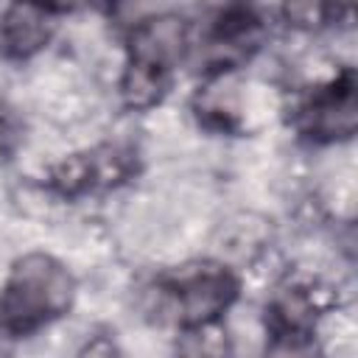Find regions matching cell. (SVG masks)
I'll return each instance as SVG.
<instances>
[{
	"mask_svg": "<svg viewBox=\"0 0 358 358\" xmlns=\"http://www.w3.org/2000/svg\"><path fill=\"white\" fill-rule=\"evenodd\" d=\"M296 129L313 143H336L350 140L355 134L358 101L352 70H341L333 81H327L299 106Z\"/></svg>",
	"mask_w": 358,
	"mask_h": 358,
	"instance_id": "cell-3",
	"label": "cell"
},
{
	"mask_svg": "<svg viewBox=\"0 0 358 358\" xmlns=\"http://www.w3.org/2000/svg\"><path fill=\"white\" fill-rule=\"evenodd\" d=\"M53 36L50 8L34 0H14L0 17V53L11 62L36 56Z\"/></svg>",
	"mask_w": 358,
	"mask_h": 358,
	"instance_id": "cell-7",
	"label": "cell"
},
{
	"mask_svg": "<svg viewBox=\"0 0 358 358\" xmlns=\"http://www.w3.org/2000/svg\"><path fill=\"white\" fill-rule=\"evenodd\" d=\"M336 0H282V17L296 31H319L333 17Z\"/></svg>",
	"mask_w": 358,
	"mask_h": 358,
	"instance_id": "cell-9",
	"label": "cell"
},
{
	"mask_svg": "<svg viewBox=\"0 0 358 358\" xmlns=\"http://www.w3.org/2000/svg\"><path fill=\"white\" fill-rule=\"evenodd\" d=\"M187 45V25L176 14H159L143 20L129 36V64L173 73Z\"/></svg>",
	"mask_w": 358,
	"mask_h": 358,
	"instance_id": "cell-6",
	"label": "cell"
},
{
	"mask_svg": "<svg viewBox=\"0 0 358 358\" xmlns=\"http://www.w3.org/2000/svg\"><path fill=\"white\" fill-rule=\"evenodd\" d=\"M157 294L171 322L182 330H204L235 305L241 282L215 260H193L165 271L157 280Z\"/></svg>",
	"mask_w": 358,
	"mask_h": 358,
	"instance_id": "cell-2",
	"label": "cell"
},
{
	"mask_svg": "<svg viewBox=\"0 0 358 358\" xmlns=\"http://www.w3.org/2000/svg\"><path fill=\"white\" fill-rule=\"evenodd\" d=\"M263 39V20L249 3H229L213 20L207 50H210V73L235 70L243 59H249Z\"/></svg>",
	"mask_w": 358,
	"mask_h": 358,
	"instance_id": "cell-5",
	"label": "cell"
},
{
	"mask_svg": "<svg viewBox=\"0 0 358 358\" xmlns=\"http://www.w3.org/2000/svg\"><path fill=\"white\" fill-rule=\"evenodd\" d=\"M134 162L131 154L117 148V145H103L87 154H73L67 159H62L53 171H50V187L59 196L76 199L87 190L95 187H112L123 179H129Z\"/></svg>",
	"mask_w": 358,
	"mask_h": 358,
	"instance_id": "cell-4",
	"label": "cell"
},
{
	"mask_svg": "<svg viewBox=\"0 0 358 358\" xmlns=\"http://www.w3.org/2000/svg\"><path fill=\"white\" fill-rule=\"evenodd\" d=\"M76 296V280L53 255L31 252L14 260L0 291V330L8 338L31 336L62 319Z\"/></svg>",
	"mask_w": 358,
	"mask_h": 358,
	"instance_id": "cell-1",
	"label": "cell"
},
{
	"mask_svg": "<svg viewBox=\"0 0 358 358\" xmlns=\"http://www.w3.org/2000/svg\"><path fill=\"white\" fill-rule=\"evenodd\" d=\"M34 3H39V6H45V8H50V11H53V8H64V6H67L64 0H34Z\"/></svg>",
	"mask_w": 358,
	"mask_h": 358,
	"instance_id": "cell-10",
	"label": "cell"
},
{
	"mask_svg": "<svg viewBox=\"0 0 358 358\" xmlns=\"http://www.w3.org/2000/svg\"><path fill=\"white\" fill-rule=\"evenodd\" d=\"M319 305L310 291L305 288H285L280 291L266 308V330L282 347H305L316 336Z\"/></svg>",
	"mask_w": 358,
	"mask_h": 358,
	"instance_id": "cell-8",
	"label": "cell"
}]
</instances>
